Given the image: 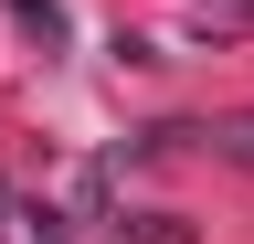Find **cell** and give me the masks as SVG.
<instances>
[{"label":"cell","instance_id":"cell-1","mask_svg":"<svg viewBox=\"0 0 254 244\" xmlns=\"http://www.w3.org/2000/svg\"><path fill=\"white\" fill-rule=\"evenodd\" d=\"M11 21H21L43 53H64V32H74V21H64V0H11Z\"/></svg>","mask_w":254,"mask_h":244},{"label":"cell","instance_id":"cell-2","mask_svg":"<svg viewBox=\"0 0 254 244\" xmlns=\"http://www.w3.org/2000/svg\"><path fill=\"white\" fill-rule=\"evenodd\" d=\"M233 149H244V160H254V117H244V128H233Z\"/></svg>","mask_w":254,"mask_h":244}]
</instances>
